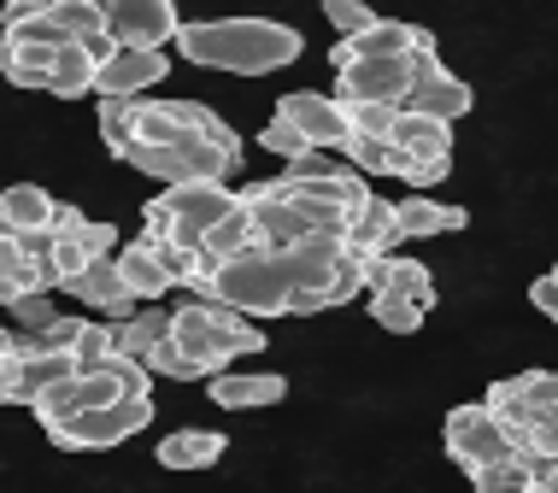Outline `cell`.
Returning <instances> with one entry per match:
<instances>
[{"label": "cell", "mask_w": 558, "mask_h": 493, "mask_svg": "<svg viewBox=\"0 0 558 493\" xmlns=\"http://www.w3.org/2000/svg\"><path fill=\"white\" fill-rule=\"evenodd\" d=\"M177 48H183L189 65L265 77V71L294 65L306 53V41H300L294 24H277V19H189Z\"/></svg>", "instance_id": "cell-1"}, {"label": "cell", "mask_w": 558, "mask_h": 493, "mask_svg": "<svg viewBox=\"0 0 558 493\" xmlns=\"http://www.w3.org/2000/svg\"><path fill=\"white\" fill-rule=\"evenodd\" d=\"M171 341L183 347V358L201 370L206 382L230 370V358L265 353V329H253L247 318H235L230 306L218 300H189L171 311Z\"/></svg>", "instance_id": "cell-2"}, {"label": "cell", "mask_w": 558, "mask_h": 493, "mask_svg": "<svg viewBox=\"0 0 558 493\" xmlns=\"http://www.w3.org/2000/svg\"><path fill=\"white\" fill-rule=\"evenodd\" d=\"M194 294L230 306L235 318H247V323L253 318H289V306H294V288H289V276H282V264L270 259V252H253V259L223 264V271H213Z\"/></svg>", "instance_id": "cell-3"}, {"label": "cell", "mask_w": 558, "mask_h": 493, "mask_svg": "<svg viewBox=\"0 0 558 493\" xmlns=\"http://www.w3.org/2000/svg\"><path fill=\"white\" fill-rule=\"evenodd\" d=\"M59 48H65V36H59V24L48 12H36L24 24H7L0 29V77L19 88H48Z\"/></svg>", "instance_id": "cell-4"}, {"label": "cell", "mask_w": 558, "mask_h": 493, "mask_svg": "<svg viewBox=\"0 0 558 493\" xmlns=\"http://www.w3.org/2000/svg\"><path fill=\"white\" fill-rule=\"evenodd\" d=\"M441 435H447V458H452L464 476L482 470V465H500V458H523L518 441L506 435V423H500L488 406H482V399H476V406H452Z\"/></svg>", "instance_id": "cell-5"}, {"label": "cell", "mask_w": 558, "mask_h": 493, "mask_svg": "<svg viewBox=\"0 0 558 493\" xmlns=\"http://www.w3.org/2000/svg\"><path fill=\"white\" fill-rule=\"evenodd\" d=\"M147 423H154V399H118L107 411H83V417H71V423L48 429V441L59 453H107V446L142 435Z\"/></svg>", "instance_id": "cell-6"}, {"label": "cell", "mask_w": 558, "mask_h": 493, "mask_svg": "<svg viewBox=\"0 0 558 493\" xmlns=\"http://www.w3.org/2000/svg\"><path fill=\"white\" fill-rule=\"evenodd\" d=\"M429 53H435L429 29H417L405 19H376L365 36L336 41V48H329V65L347 71V65H365V59H429Z\"/></svg>", "instance_id": "cell-7"}, {"label": "cell", "mask_w": 558, "mask_h": 493, "mask_svg": "<svg viewBox=\"0 0 558 493\" xmlns=\"http://www.w3.org/2000/svg\"><path fill=\"white\" fill-rule=\"evenodd\" d=\"M277 118H282V124H294L300 136L318 147V153H341V147L353 141L341 100L336 95H318V88H294V95H282L277 100Z\"/></svg>", "instance_id": "cell-8"}, {"label": "cell", "mask_w": 558, "mask_h": 493, "mask_svg": "<svg viewBox=\"0 0 558 493\" xmlns=\"http://www.w3.org/2000/svg\"><path fill=\"white\" fill-rule=\"evenodd\" d=\"M107 36L118 41V48L165 53V41L183 36V19H177V7H165V0H112L107 7Z\"/></svg>", "instance_id": "cell-9"}, {"label": "cell", "mask_w": 558, "mask_h": 493, "mask_svg": "<svg viewBox=\"0 0 558 493\" xmlns=\"http://www.w3.org/2000/svg\"><path fill=\"white\" fill-rule=\"evenodd\" d=\"M336 100H365V107H400L412 100V59H365V65L336 71Z\"/></svg>", "instance_id": "cell-10"}, {"label": "cell", "mask_w": 558, "mask_h": 493, "mask_svg": "<svg viewBox=\"0 0 558 493\" xmlns=\"http://www.w3.org/2000/svg\"><path fill=\"white\" fill-rule=\"evenodd\" d=\"M471 83L452 77V71L441 65V53L429 59H412V100H405V112H424V118H441V124H452V118L471 112Z\"/></svg>", "instance_id": "cell-11"}, {"label": "cell", "mask_w": 558, "mask_h": 493, "mask_svg": "<svg viewBox=\"0 0 558 493\" xmlns=\"http://www.w3.org/2000/svg\"><path fill=\"white\" fill-rule=\"evenodd\" d=\"M171 77V53L154 48H118L95 77V100H142V88Z\"/></svg>", "instance_id": "cell-12"}, {"label": "cell", "mask_w": 558, "mask_h": 493, "mask_svg": "<svg viewBox=\"0 0 558 493\" xmlns=\"http://www.w3.org/2000/svg\"><path fill=\"white\" fill-rule=\"evenodd\" d=\"M65 294L71 300H88L95 311H107V318H118V323H130L135 311H142V300H135V294L124 288V276H118V259H95L77 282H65Z\"/></svg>", "instance_id": "cell-13"}, {"label": "cell", "mask_w": 558, "mask_h": 493, "mask_svg": "<svg viewBox=\"0 0 558 493\" xmlns=\"http://www.w3.org/2000/svg\"><path fill=\"white\" fill-rule=\"evenodd\" d=\"M400 247V218H395V200H371L353 212L347 223V252H359V259H388V252Z\"/></svg>", "instance_id": "cell-14"}, {"label": "cell", "mask_w": 558, "mask_h": 493, "mask_svg": "<svg viewBox=\"0 0 558 493\" xmlns=\"http://www.w3.org/2000/svg\"><path fill=\"white\" fill-rule=\"evenodd\" d=\"M282 394H289V382H282L277 370H253V377H235V370H223V377H213V399H218L223 411L277 406Z\"/></svg>", "instance_id": "cell-15"}, {"label": "cell", "mask_w": 558, "mask_h": 493, "mask_svg": "<svg viewBox=\"0 0 558 493\" xmlns=\"http://www.w3.org/2000/svg\"><path fill=\"white\" fill-rule=\"evenodd\" d=\"M395 218H400V242H424V235H452L464 230V206H441L429 194H412V200H395Z\"/></svg>", "instance_id": "cell-16"}, {"label": "cell", "mask_w": 558, "mask_h": 493, "mask_svg": "<svg viewBox=\"0 0 558 493\" xmlns=\"http://www.w3.org/2000/svg\"><path fill=\"white\" fill-rule=\"evenodd\" d=\"M388 141H395L405 159H452V124L424 118V112H400L395 118V136H388Z\"/></svg>", "instance_id": "cell-17"}, {"label": "cell", "mask_w": 558, "mask_h": 493, "mask_svg": "<svg viewBox=\"0 0 558 493\" xmlns=\"http://www.w3.org/2000/svg\"><path fill=\"white\" fill-rule=\"evenodd\" d=\"M223 458V435L218 429H177L159 441V465L165 470H213Z\"/></svg>", "instance_id": "cell-18"}, {"label": "cell", "mask_w": 558, "mask_h": 493, "mask_svg": "<svg viewBox=\"0 0 558 493\" xmlns=\"http://www.w3.org/2000/svg\"><path fill=\"white\" fill-rule=\"evenodd\" d=\"M95 77H100L95 53H88L83 41H65V48L53 53V77H48V95H59V100L95 95Z\"/></svg>", "instance_id": "cell-19"}, {"label": "cell", "mask_w": 558, "mask_h": 493, "mask_svg": "<svg viewBox=\"0 0 558 493\" xmlns=\"http://www.w3.org/2000/svg\"><path fill=\"white\" fill-rule=\"evenodd\" d=\"M118 276H124V288L135 294V300H159V294H171V276L159 271V259L147 252V242H130L118 247Z\"/></svg>", "instance_id": "cell-20"}, {"label": "cell", "mask_w": 558, "mask_h": 493, "mask_svg": "<svg viewBox=\"0 0 558 493\" xmlns=\"http://www.w3.org/2000/svg\"><path fill=\"white\" fill-rule=\"evenodd\" d=\"M118 329V353L135 358V365H147V353L159 347V341H171V311L165 306H142L130 323H112Z\"/></svg>", "instance_id": "cell-21"}, {"label": "cell", "mask_w": 558, "mask_h": 493, "mask_svg": "<svg viewBox=\"0 0 558 493\" xmlns=\"http://www.w3.org/2000/svg\"><path fill=\"white\" fill-rule=\"evenodd\" d=\"M0 200H7V218H12V235H29V230H53V194L36 188V183H12L0 188Z\"/></svg>", "instance_id": "cell-22"}, {"label": "cell", "mask_w": 558, "mask_h": 493, "mask_svg": "<svg viewBox=\"0 0 558 493\" xmlns=\"http://www.w3.org/2000/svg\"><path fill=\"white\" fill-rule=\"evenodd\" d=\"M135 141L142 147H183L189 130L177 124V100H135Z\"/></svg>", "instance_id": "cell-23"}, {"label": "cell", "mask_w": 558, "mask_h": 493, "mask_svg": "<svg viewBox=\"0 0 558 493\" xmlns=\"http://www.w3.org/2000/svg\"><path fill=\"white\" fill-rule=\"evenodd\" d=\"M48 19L59 24V36H65V41L107 36V7H100V0H48Z\"/></svg>", "instance_id": "cell-24"}, {"label": "cell", "mask_w": 558, "mask_h": 493, "mask_svg": "<svg viewBox=\"0 0 558 493\" xmlns=\"http://www.w3.org/2000/svg\"><path fill=\"white\" fill-rule=\"evenodd\" d=\"M142 242H147V252L159 259V271L171 276V288H201V276H206L201 252H189V247L165 242V235H142Z\"/></svg>", "instance_id": "cell-25"}, {"label": "cell", "mask_w": 558, "mask_h": 493, "mask_svg": "<svg viewBox=\"0 0 558 493\" xmlns=\"http://www.w3.org/2000/svg\"><path fill=\"white\" fill-rule=\"evenodd\" d=\"M41 417V429H59V423H71V417H83L88 411V387H83V377H71V382H53L48 394L29 406Z\"/></svg>", "instance_id": "cell-26"}, {"label": "cell", "mask_w": 558, "mask_h": 493, "mask_svg": "<svg viewBox=\"0 0 558 493\" xmlns=\"http://www.w3.org/2000/svg\"><path fill=\"white\" fill-rule=\"evenodd\" d=\"M476 493H535V465L530 458H500V465H482L471 470Z\"/></svg>", "instance_id": "cell-27"}, {"label": "cell", "mask_w": 558, "mask_h": 493, "mask_svg": "<svg viewBox=\"0 0 558 493\" xmlns=\"http://www.w3.org/2000/svg\"><path fill=\"white\" fill-rule=\"evenodd\" d=\"M100 141H107V153L130 159V147H135V100H100Z\"/></svg>", "instance_id": "cell-28"}, {"label": "cell", "mask_w": 558, "mask_h": 493, "mask_svg": "<svg viewBox=\"0 0 558 493\" xmlns=\"http://www.w3.org/2000/svg\"><path fill=\"white\" fill-rule=\"evenodd\" d=\"M341 153L353 159L359 176H395V171H400V147H395V141H365V136H353Z\"/></svg>", "instance_id": "cell-29"}, {"label": "cell", "mask_w": 558, "mask_h": 493, "mask_svg": "<svg viewBox=\"0 0 558 493\" xmlns=\"http://www.w3.org/2000/svg\"><path fill=\"white\" fill-rule=\"evenodd\" d=\"M341 112H347V130L365 141H388L395 136V118H400V107H365V100H341Z\"/></svg>", "instance_id": "cell-30"}, {"label": "cell", "mask_w": 558, "mask_h": 493, "mask_svg": "<svg viewBox=\"0 0 558 493\" xmlns=\"http://www.w3.org/2000/svg\"><path fill=\"white\" fill-rule=\"evenodd\" d=\"M71 358H77V377H88V370H100V365H112V358H118V329H112V323H88Z\"/></svg>", "instance_id": "cell-31"}, {"label": "cell", "mask_w": 558, "mask_h": 493, "mask_svg": "<svg viewBox=\"0 0 558 493\" xmlns=\"http://www.w3.org/2000/svg\"><path fill=\"white\" fill-rule=\"evenodd\" d=\"M371 318L383 329H395V335H417V323H424L429 311H417L412 300H395V294H371Z\"/></svg>", "instance_id": "cell-32"}, {"label": "cell", "mask_w": 558, "mask_h": 493, "mask_svg": "<svg viewBox=\"0 0 558 493\" xmlns=\"http://www.w3.org/2000/svg\"><path fill=\"white\" fill-rule=\"evenodd\" d=\"M265 147H270V153H277V159H306V153H318V147H312L306 136H300V130L294 124H282V118H270V124H265V136H259Z\"/></svg>", "instance_id": "cell-33"}, {"label": "cell", "mask_w": 558, "mask_h": 493, "mask_svg": "<svg viewBox=\"0 0 558 493\" xmlns=\"http://www.w3.org/2000/svg\"><path fill=\"white\" fill-rule=\"evenodd\" d=\"M447 171H452V159H405L400 153V183L412 188V194H424V188H435V183H447Z\"/></svg>", "instance_id": "cell-34"}, {"label": "cell", "mask_w": 558, "mask_h": 493, "mask_svg": "<svg viewBox=\"0 0 558 493\" xmlns=\"http://www.w3.org/2000/svg\"><path fill=\"white\" fill-rule=\"evenodd\" d=\"M324 19L341 29V41H353V36H365V29L376 24V12L371 7H353V0H324Z\"/></svg>", "instance_id": "cell-35"}, {"label": "cell", "mask_w": 558, "mask_h": 493, "mask_svg": "<svg viewBox=\"0 0 558 493\" xmlns=\"http://www.w3.org/2000/svg\"><path fill=\"white\" fill-rule=\"evenodd\" d=\"M12 318H19L24 335H41V329H53V323H59V311H53L48 294H24V300L12 306Z\"/></svg>", "instance_id": "cell-36"}, {"label": "cell", "mask_w": 558, "mask_h": 493, "mask_svg": "<svg viewBox=\"0 0 558 493\" xmlns=\"http://www.w3.org/2000/svg\"><path fill=\"white\" fill-rule=\"evenodd\" d=\"M147 370H154V377H177V382L201 377V370H194L189 358H183V347H177V341H159V347L147 353Z\"/></svg>", "instance_id": "cell-37"}, {"label": "cell", "mask_w": 558, "mask_h": 493, "mask_svg": "<svg viewBox=\"0 0 558 493\" xmlns=\"http://www.w3.org/2000/svg\"><path fill=\"white\" fill-rule=\"evenodd\" d=\"M518 387H523V399H530V411L558 406V370H523Z\"/></svg>", "instance_id": "cell-38"}, {"label": "cell", "mask_w": 558, "mask_h": 493, "mask_svg": "<svg viewBox=\"0 0 558 493\" xmlns=\"http://www.w3.org/2000/svg\"><path fill=\"white\" fill-rule=\"evenodd\" d=\"M336 171H347V164H336L329 153H306V159H294L282 176H289V183H324V176H336Z\"/></svg>", "instance_id": "cell-39"}, {"label": "cell", "mask_w": 558, "mask_h": 493, "mask_svg": "<svg viewBox=\"0 0 558 493\" xmlns=\"http://www.w3.org/2000/svg\"><path fill=\"white\" fill-rule=\"evenodd\" d=\"M530 300H535L541 318L558 323V282H553V276H535V282H530Z\"/></svg>", "instance_id": "cell-40"}, {"label": "cell", "mask_w": 558, "mask_h": 493, "mask_svg": "<svg viewBox=\"0 0 558 493\" xmlns=\"http://www.w3.org/2000/svg\"><path fill=\"white\" fill-rule=\"evenodd\" d=\"M83 230H88V218L77 212V206L59 200V206H53V235H59V242H71V235H83Z\"/></svg>", "instance_id": "cell-41"}, {"label": "cell", "mask_w": 558, "mask_h": 493, "mask_svg": "<svg viewBox=\"0 0 558 493\" xmlns=\"http://www.w3.org/2000/svg\"><path fill=\"white\" fill-rule=\"evenodd\" d=\"M535 493H558V465H535Z\"/></svg>", "instance_id": "cell-42"}, {"label": "cell", "mask_w": 558, "mask_h": 493, "mask_svg": "<svg viewBox=\"0 0 558 493\" xmlns=\"http://www.w3.org/2000/svg\"><path fill=\"white\" fill-rule=\"evenodd\" d=\"M0 235H12V218H7V200H0Z\"/></svg>", "instance_id": "cell-43"}, {"label": "cell", "mask_w": 558, "mask_h": 493, "mask_svg": "<svg viewBox=\"0 0 558 493\" xmlns=\"http://www.w3.org/2000/svg\"><path fill=\"white\" fill-rule=\"evenodd\" d=\"M547 276H553V282H558V264H553V271H547Z\"/></svg>", "instance_id": "cell-44"}]
</instances>
